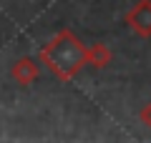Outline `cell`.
<instances>
[{
    "instance_id": "6da1fadb",
    "label": "cell",
    "mask_w": 151,
    "mask_h": 143,
    "mask_svg": "<svg viewBox=\"0 0 151 143\" xmlns=\"http://www.w3.org/2000/svg\"><path fill=\"white\" fill-rule=\"evenodd\" d=\"M40 65H45L48 73L58 80L70 83L88 65V45L70 28H60L40 48Z\"/></svg>"
},
{
    "instance_id": "7a4b0ae2",
    "label": "cell",
    "mask_w": 151,
    "mask_h": 143,
    "mask_svg": "<svg viewBox=\"0 0 151 143\" xmlns=\"http://www.w3.org/2000/svg\"><path fill=\"white\" fill-rule=\"evenodd\" d=\"M126 25L134 35L151 38V0H136L124 15Z\"/></svg>"
},
{
    "instance_id": "3957f363",
    "label": "cell",
    "mask_w": 151,
    "mask_h": 143,
    "mask_svg": "<svg viewBox=\"0 0 151 143\" xmlns=\"http://www.w3.org/2000/svg\"><path fill=\"white\" fill-rule=\"evenodd\" d=\"M38 75H40V60L30 58V55H23V58H18L15 63L10 65V78L15 80V83H20V85L35 83Z\"/></svg>"
},
{
    "instance_id": "277c9868",
    "label": "cell",
    "mask_w": 151,
    "mask_h": 143,
    "mask_svg": "<svg viewBox=\"0 0 151 143\" xmlns=\"http://www.w3.org/2000/svg\"><path fill=\"white\" fill-rule=\"evenodd\" d=\"M88 65L103 70L111 65V50H108L106 43H96V45H88Z\"/></svg>"
},
{
    "instance_id": "5b68a950",
    "label": "cell",
    "mask_w": 151,
    "mask_h": 143,
    "mask_svg": "<svg viewBox=\"0 0 151 143\" xmlns=\"http://www.w3.org/2000/svg\"><path fill=\"white\" fill-rule=\"evenodd\" d=\"M139 121L144 123V126H149V128H151V103H146V106H141V108H139Z\"/></svg>"
}]
</instances>
